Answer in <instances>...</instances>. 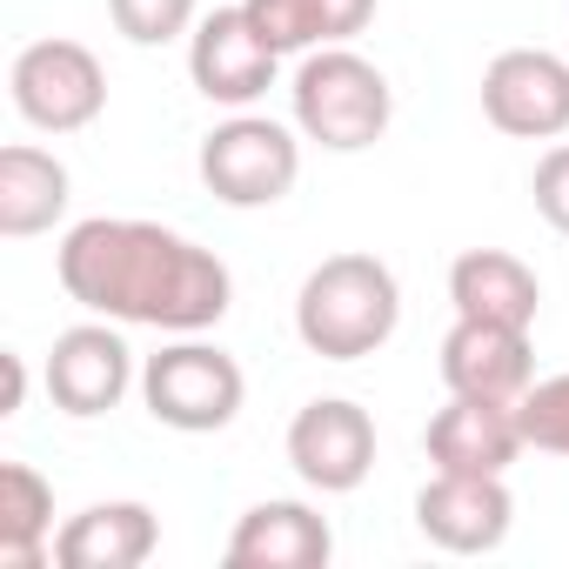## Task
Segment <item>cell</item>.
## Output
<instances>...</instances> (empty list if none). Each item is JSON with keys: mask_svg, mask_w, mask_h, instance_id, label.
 I'll return each instance as SVG.
<instances>
[{"mask_svg": "<svg viewBox=\"0 0 569 569\" xmlns=\"http://www.w3.org/2000/svg\"><path fill=\"white\" fill-rule=\"evenodd\" d=\"M54 274L68 302L121 329L201 336L234 309V274L214 248L188 241L181 228L134 221V214L74 221L54 248Z\"/></svg>", "mask_w": 569, "mask_h": 569, "instance_id": "1", "label": "cell"}, {"mask_svg": "<svg viewBox=\"0 0 569 569\" xmlns=\"http://www.w3.org/2000/svg\"><path fill=\"white\" fill-rule=\"evenodd\" d=\"M402 329V281L382 254H329L296 289V336L322 362H362Z\"/></svg>", "mask_w": 569, "mask_h": 569, "instance_id": "2", "label": "cell"}, {"mask_svg": "<svg viewBox=\"0 0 569 569\" xmlns=\"http://www.w3.org/2000/svg\"><path fill=\"white\" fill-rule=\"evenodd\" d=\"M289 108H296L302 141H316L329 154H362L389 134L396 88L356 48H316V54H302L296 81H289Z\"/></svg>", "mask_w": 569, "mask_h": 569, "instance_id": "3", "label": "cell"}, {"mask_svg": "<svg viewBox=\"0 0 569 569\" xmlns=\"http://www.w3.org/2000/svg\"><path fill=\"white\" fill-rule=\"evenodd\" d=\"M141 402L161 429L174 436H214L241 416L248 402V376L228 349L201 342V336H174L161 356L141 362Z\"/></svg>", "mask_w": 569, "mask_h": 569, "instance_id": "4", "label": "cell"}, {"mask_svg": "<svg viewBox=\"0 0 569 569\" xmlns=\"http://www.w3.org/2000/svg\"><path fill=\"white\" fill-rule=\"evenodd\" d=\"M302 128H281L268 114L234 108L221 128H208L201 141V181L221 208H274L289 201V188L302 181Z\"/></svg>", "mask_w": 569, "mask_h": 569, "instance_id": "5", "label": "cell"}, {"mask_svg": "<svg viewBox=\"0 0 569 569\" xmlns=\"http://www.w3.org/2000/svg\"><path fill=\"white\" fill-rule=\"evenodd\" d=\"M8 94L14 114L41 134H81L101 121L108 108V68L94 61V48L81 41H28L8 68Z\"/></svg>", "mask_w": 569, "mask_h": 569, "instance_id": "6", "label": "cell"}, {"mask_svg": "<svg viewBox=\"0 0 569 569\" xmlns=\"http://www.w3.org/2000/svg\"><path fill=\"white\" fill-rule=\"evenodd\" d=\"M281 74V54L268 48V34L254 28L248 8H214L194 21L188 34V81L201 101L214 108H254Z\"/></svg>", "mask_w": 569, "mask_h": 569, "instance_id": "7", "label": "cell"}, {"mask_svg": "<svg viewBox=\"0 0 569 569\" xmlns=\"http://www.w3.org/2000/svg\"><path fill=\"white\" fill-rule=\"evenodd\" d=\"M482 114L509 141L569 134V61L549 48H502L482 68Z\"/></svg>", "mask_w": 569, "mask_h": 569, "instance_id": "8", "label": "cell"}, {"mask_svg": "<svg viewBox=\"0 0 569 569\" xmlns=\"http://www.w3.org/2000/svg\"><path fill=\"white\" fill-rule=\"evenodd\" d=\"M289 469L322 489V496H349L369 482L376 469V416L349 396H316L296 409L289 422Z\"/></svg>", "mask_w": 569, "mask_h": 569, "instance_id": "9", "label": "cell"}, {"mask_svg": "<svg viewBox=\"0 0 569 569\" xmlns=\"http://www.w3.org/2000/svg\"><path fill=\"white\" fill-rule=\"evenodd\" d=\"M41 376H48V396H54L61 416L94 422V416H108V409L134 389V349H128L121 322L94 316V322H74V329L54 336Z\"/></svg>", "mask_w": 569, "mask_h": 569, "instance_id": "10", "label": "cell"}, {"mask_svg": "<svg viewBox=\"0 0 569 569\" xmlns=\"http://www.w3.org/2000/svg\"><path fill=\"white\" fill-rule=\"evenodd\" d=\"M509 522H516V496L502 476H456V469H436L422 489H416V529L449 549V556H489L509 542Z\"/></svg>", "mask_w": 569, "mask_h": 569, "instance_id": "11", "label": "cell"}, {"mask_svg": "<svg viewBox=\"0 0 569 569\" xmlns=\"http://www.w3.org/2000/svg\"><path fill=\"white\" fill-rule=\"evenodd\" d=\"M422 449H429L436 469H456V476H509V462L529 449V436H522L516 402L449 396V402L429 416Z\"/></svg>", "mask_w": 569, "mask_h": 569, "instance_id": "12", "label": "cell"}, {"mask_svg": "<svg viewBox=\"0 0 569 569\" xmlns=\"http://www.w3.org/2000/svg\"><path fill=\"white\" fill-rule=\"evenodd\" d=\"M442 389L449 396H482V402H522L536 382V349L529 329H502V322H462L442 336Z\"/></svg>", "mask_w": 569, "mask_h": 569, "instance_id": "13", "label": "cell"}, {"mask_svg": "<svg viewBox=\"0 0 569 569\" xmlns=\"http://www.w3.org/2000/svg\"><path fill=\"white\" fill-rule=\"evenodd\" d=\"M329 556H336L329 516H316V509L296 502V496H268V502H254V509L234 522L228 549H221L228 569H322Z\"/></svg>", "mask_w": 569, "mask_h": 569, "instance_id": "14", "label": "cell"}, {"mask_svg": "<svg viewBox=\"0 0 569 569\" xmlns=\"http://www.w3.org/2000/svg\"><path fill=\"white\" fill-rule=\"evenodd\" d=\"M449 302L462 322H502V329H536L542 281L522 254L509 248H462L449 261Z\"/></svg>", "mask_w": 569, "mask_h": 569, "instance_id": "15", "label": "cell"}, {"mask_svg": "<svg viewBox=\"0 0 569 569\" xmlns=\"http://www.w3.org/2000/svg\"><path fill=\"white\" fill-rule=\"evenodd\" d=\"M161 549V516L148 502H88L54 529L61 569H141Z\"/></svg>", "mask_w": 569, "mask_h": 569, "instance_id": "16", "label": "cell"}, {"mask_svg": "<svg viewBox=\"0 0 569 569\" xmlns=\"http://www.w3.org/2000/svg\"><path fill=\"white\" fill-rule=\"evenodd\" d=\"M74 201V181H68V161L34 148V141H14L0 148V234L8 241H28V234H48Z\"/></svg>", "mask_w": 569, "mask_h": 569, "instance_id": "17", "label": "cell"}, {"mask_svg": "<svg viewBox=\"0 0 569 569\" xmlns=\"http://www.w3.org/2000/svg\"><path fill=\"white\" fill-rule=\"evenodd\" d=\"M254 28L268 34L274 54H316V48H349L369 21L376 0H241Z\"/></svg>", "mask_w": 569, "mask_h": 569, "instance_id": "18", "label": "cell"}, {"mask_svg": "<svg viewBox=\"0 0 569 569\" xmlns=\"http://www.w3.org/2000/svg\"><path fill=\"white\" fill-rule=\"evenodd\" d=\"M54 549V489L34 462H0V569H41Z\"/></svg>", "mask_w": 569, "mask_h": 569, "instance_id": "19", "label": "cell"}, {"mask_svg": "<svg viewBox=\"0 0 569 569\" xmlns=\"http://www.w3.org/2000/svg\"><path fill=\"white\" fill-rule=\"evenodd\" d=\"M108 21L134 48H168V41L194 34L201 8H194V0H108Z\"/></svg>", "mask_w": 569, "mask_h": 569, "instance_id": "20", "label": "cell"}, {"mask_svg": "<svg viewBox=\"0 0 569 569\" xmlns=\"http://www.w3.org/2000/svg\"><path fill=\"white\" fill-rule=\"evenodd\" d=\"M516 416H522L529 449H542V456H569V369L549 376V382H529V396L516 402Z\"/></svg>", "mask_w": 569, "mask_h": 569, "instance_id": "21", "label": "cell"}, {"mask_svg": "<svg viewBox=\"0 0 569 569\" xmlns=\"http://www.w3.org/2000/svg\"><path fill=\"white\" fill-rule=\"evenodd\" d=\"M529 194H536V214L569 241V141H556L542 161H536V174H529Z\"/></svg>", "mask_w": 569, "mask_h": 569, "instance_id": "22", "label": "cell"}, {"mask_svg": "<svg viewBox=\"0 0 569 569\" xmlns=\"http://www.w3.org/2000/svg\"><path fill=\"white\" fill-rule=\"evenodd\" d=\"M0 376H8V396H0V416H21V402H28V362H21L14 349H0Z\"/></svg>", "mask_w": 569, "mask_h": 569, "instance_id": "23", "label": "cell"}]
</instances>
